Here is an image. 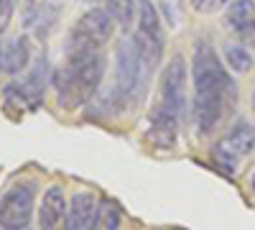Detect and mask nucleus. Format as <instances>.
I'll return each mask as SVG.
<instances>
[{
    "label": "nucleus",
    "instance_id": "nucleus-11",
    "mask_svg": "<svg viewBox=\"0 0 255 230\" xmlns=\"http://www.w3.org/2000/svg\"><path fill=\"white\" fill-rule=\"evenodd\" d=\"M38 225L41 230H59L67 225V197H64L61 187H49L46 190L38 213Z\"/></svg>",
    "mask_w": 255,
    "mask_h": 230
},
{
    "label": "nucleus",
    "instance_id": "nucleus-17",
    "mask_svg": "<svg viewBox=\"0 0 255 230\" xmlns=\"http://www.w3.org/2000/svg\"><path fill=\"white\" fill-rule=\"evenodd\" d=\"M227 0H191V5H194L197 13H215L220 10Z\"/></svg>",
    "mask_w": 255,
    "mask_h": 230
},
{
    "label": "nucleus",
    "instance_id": "nucleus-9",
    "mask_svg": "<svg viewBox=\"0 0 255 230\" xmlns=\"http://www.w3.org/2000/svg\"><path fill=\"white\" fill-rule=\"evenodd\" d=\"M176 136H179V118L163 105H156L151 113V133H148V138L153 141L156 149L166 151L176 146Z\"/></svg>",
    "mask_w": 255,
    "mask_h": 230
},
{
    "label": "nucleus",
    "instance_id": "nucleus-1",
    "mask_svg": "<svg viewBox=\"0 0 255 230\" xmlns=\"http://www.w3.org/2000/svg\"><path fill=\"white\" fill-rule=\"evenodd\" d=\"M238 105V87L207 41L194 51V120L202 133H212Z\"/></svg>",
    "mask_w": 255,
    "mask_h": 230
},
{
    "label": "nucleus",
    "instance_id": "nucleus-12",
    "mask_svg": "<svg viewBox=\"0 0 255 230\" xmlns=\"http://www.w3.org/2000/svg\"><path fill=\"white\" fill-rule=\"evenodd\" d=\"M28 59H31V51H28V38L26 36H15L10 41H5L0 46V69L8 72V74H18L28 67Z\"/></svg>",
    "mask_w": 255,
    "mask_h": 230
},
{
    "label": "nucleus",
    "instance_id": "nucleus-7",
    "mask_svg": "<svg viewBox=\"0 0 255 230\" xmlns=\"http://www.w3.org/2000/svg\"><path fill=\"white\" fill-rule=\"evenodd\" d=\"M36 202V184L33 182H18L0 200V228L18 230L28 228Z\"/></svg>",
    "mask_w": 255,
    "mask_h": 230
},
{
    "label": "nucleus",
    "instance_id": "nucleus-21",
    "mask_svg": "<svg viewBox=\"0 0 255 230\" xmlns=\"http://www.w3.org/2000/svg\"><path fill=\"white\" fill-rule=\"evenodd\" d=\"M18 230H28V228H18Z\"/></svg>",
    "mask_w": 255,
    "mask_h": 230
},
{
    "label": "nucleus",
    "instance_id": "nucleus-10",
    "mask_svg": "<svg viewBox=\"0 0 255 230\" xmlns=\"http://www.w3.org/2000/svg\"><path fill=\"white\" fill-rule=\"evenodd\" d=\"M227 26L240 41L255 44V0H235L227 8Z\"/></svg>",
    "mask_w": 255,
    "mask_h": 230
},
{
    "label": "nucleus",
    "instance_id": "nucleus-20",
    "mask_svg": "<svg viewBox=\"0 0 255 230\" xmlns=\"http://www.w3.org/2000/svg\"><path fill=\"white\" fill-rule=\"evenodd\" d=\"M253 108H255V95H253Z\"/></svg>",
    "mask_w": 255,
    "mask_h": 230
},
{
    "label": "nucleus",
    "instance_id": "nucleus-4",
    "mask_svg": "<svg viewBox=\"0 0 255 230\" xmlns=\"http://www.w3.org/2000/svg\"><path fill=\"white\" fill-rule=\"evenodd\" d=\"M133 44L143 64L153 72L163 56V28L153 0H138V28L133 33Z\"/></svg>",
    "mask_w": 255,
    "mask_h": 230
},
{
    "label": "nucleus",
    "instance_id": "nucleus-6",
    "mask_svg": "<svg viewBox=\"0 0 255 230\" xmlns=\"http://www.w3.org/2000/svg\"><path fill=\"white\" fill-rule=\"evenodd\" d=\"M110 36H113V15L105 8H90L74 23L72 36H69V49L102 51Z\"/></svg>",
    "mask_w": 255,
    "mask_h": 230
},
{
    "label": "nucleus",
    "instance_id": "nucleus-3",
    "mask_svg": "<svg viewBox=\"0 0 255 230\" xmlns=\"http://www.w3.org/2000/svg\"><path fill=\"white\" fill-rule=\"evenodd\" d=\"M148 69L133 44V38H123L118 46V100L123 105H138L145 95Z\"/></svg>",
    "mask_w": 255,
    "mask_h": 230
},
{
    "label": "nucleus",
    "instance_id": "nucleus-16",
    "mask_svg": "<svg viewBox=\"0 0 255 230\" xmlns=\"http://www.w3.org/2000/svg\"><path fill=\"white\" fill-rule=\"evenodd\" d=\"M225 59H227V67L232 72H238V74H245L253 67V56L248 54V49H243L238 44H227L225 46Z\"/></svg>",
    "mask_w": 255,
    "mask_h": 230
},
{
    "label": "nucleus",
    "instance_id": "nucleus-13",
    "mask_svg": "<svg viewBox=\"0 0 255 230\" xmlns=\"http://www.w3.org/2000/svg\"><path fill=\"white\" fill-rule=\"evenodd\" d=\"M97 210V202L90 192L72 195V202L67 205V228L69 230H87Z\"/></svg>",
    "mask_w": 255,
    "mask_h": 230
},
{
    "label": "nucleus",
    "instance_id": "nucleus-15",
    "mask_svg": "<svg viewBox=\"0 0 255 230\" xmlns=\"http://www.w3.org/2000/svg\"><path fill=\"white\" fill-rule=\"evenodd\" d=\"M135 5H138V0H105V10L113 15V20L120 28H130L133 15L138 10Z\"/></svg>",
    "mask_w": 255,
    "mask_h": 230
},
{
    "label": "nucleus",
    "instance_id": "nucleus-8",
    "mask_svg": "<svg viewBox=\"0 0 255 230\" xmlns=\"http://www.w3.org/2000/svg\"><path fill=\"white\" fill-rule=\"evenodd\" d=\"M166 110H171L176 118L186 115V61L181 54H176L166 64L161 74V102Z\"/></svg>",
    "mask_w": 255,
    "mask_h": 230
},
{
    "label": "nucleus",
    "instance_id": "nucleus-18",
    "mask_svg": "<svg viewBox=\"0 0 255 230\" xmlns=\"http://www.w3.org/2000/svg\"><path fill=\"white\" fill-rule=\"evenodd\" d=\"M10 15H13V0H0V33L8 28Z\"/></svg>",
    "mask_w": 255,
    "mask_h": 230
},
{
    "label": "nucleus",
    "instance_id": "nucleus-19",
    "mask_svg": "<svg viewBox=\"0 0 255 230\" xmlns=\"http://www.w3.org/2000/svg\"><path fill=\"white\" fill-rule=\"evenodd\" d=\"M250 184H253V192H255V174H253V179H250Z\"/></svg>",
    "mask_w": 255,
    "mask_h": 230
},
{
    "label": "nucleus",
    "instance_id": "nucleus-14",
    "mask_svg": "<svg viewBox=\"0 0 255 230\" xmlns=\"http://www.w3.org/2000/svg\"><path fill=\"white\" fill-rule=\"evenodd\" d=\"M120 205L113 202L110 197H102L97 202V210H95V218L90 223L87 230H118L120 228Z\"/></svg>",
    "mask_w": 255,
    "mask_h": 230
},
{
    "label": "nucleus",
    "instance_id": "nucleus-5",
    "mask_svg": "<svg viewBox=\"0 0 255 230\" xmlns=\"http://www.w3.org/2000/svg\"><path fill=\"white\" fill-rule=\"evenodd\" d=\"M255 146V131L248 123H238L230 133H225L215 149H212V159L225 174H235L240 169V164L250 156Z\"/></svg>",
    "mask_w": 255,
    "mask_h": 230
},
{
    "label": "nucleus",
    "instance_id": "nucleus-2",
    "mask_svg": "<svg viewBox=\"0 0 255 230\" xmlns=\"http://www.w3.org/2000/svg\"><path fill=\"white\" fill-rule=\"evenodd\" d=\"M105 77V54L90 49H69L67 59L54 69V90L64 110H77L90 102Z\"/></svg>",
    "mask_w": 255,
    "mask_h": 230
}]
</instances>
